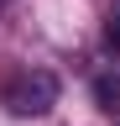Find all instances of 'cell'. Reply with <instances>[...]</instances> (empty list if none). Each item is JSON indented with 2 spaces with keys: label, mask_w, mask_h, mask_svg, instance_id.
I'll return each mask as SVG.
<instances>
[{
  "label": "cell",
  "mask_w": 120,
  "mask_h": 126,
  "mask_svg": "<svg viewBox=\"0 0 120 126\" xmlns=\"http://www.w3.org/2000/svg\"><path fill=\"white\" fill-rule=\"evenodd\" d=\"M0 100L16 116H47L57 105V79L47 68H21V74H11V84L0 89Z\"/></svg>",
  "instance_id": "1"
},
{
  "label": "cell",
  "mask_w": 120,
  "mask_h": 126,
  "mask_svg": "<svg viewBox=\"0 0 120 126\" xmlns=\"http://www.w3.org/2000/svg\"><path fill=\"white\" fill-rule=\"evenodd\" d=\"M94 100H99V110H120V74H99L94 79Z\"/></svg>",
  "instance_id": "2"
},
{
  "label": "cell",
  "mask_w": 120,
  "mask_h": 126,
  "mask_svg": "<svg viewBox=\"0 0 120 126\" xmlns=\"http://www.w3.org/2000/svg\"><path fill=\"white\" fill-rule=\"evenodd\" d=\"M104 42H110V53H120V5L110 11V21H104Z\"/></svg>",
  "instance_id": "3"
}]
</instances>
